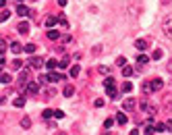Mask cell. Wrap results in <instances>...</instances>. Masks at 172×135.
<instances>
[{"label": "cell", "mask_w": 172, "mask_h": 135, "mask_svg": "<svg viewBox=\"0 0 172 135\" xmlns=\"http://www.w3.org/2000/svg\"><path fill=\"white\" fill-rule=\"evenodd\" d=\"M162 33H164L168 40H172V13L162 19Z\"/></svg>", "instance_id": "1"}, {"label": "cell", "mask_w": 172, "mask_h": 135, "mask_svg": "<svg viewBox=\"0 0 172 135\" xmlns=\"http://www.w3.org/2000/svg\"><path fill=\"white\" fill-rule=\"evenodd\" d=\"M139 108H141L143 112H147V117H152V119H154V115H156V108H154L149 102H147V100H143V102L139 104Z\"/></svg>", "instance_id": "2"}, {"label": "cell", "mask_w": 172, "mask_h": 135, "mask_svg": "<svg viewBox=\"0 0 172 135\" xmlns=\"http://www.w3.org/2000/svg\"><path fill=\"white\" fill-rule=\"evenodd\" d=\"M29 64H31V69H42V66H44V60H42L39 56H33V58H29Z\"/></svg>", "instance_id": "3"}, {"label": "cell", "mask_w": 172, "mask_h": 135, "mask_svg": "<svg viewBox=\"0 0 172 135\" xmlns=\"http://www.w3.org/2000/svg\"><path fill=\"white\" fill-rule=\"evenodd\" d=\"M17 31L19 33H29V23L27 21H21V23L17 25Z\"/></svg>", "instance_id": "4"}, {"label": "cell", "mask_w": 172, "mask_h": 135, "mask_svg": "<svg viewBox=\"0 0 172 135\" xmlns=\"http://www.w3.org/2000/svg\"><path fill=\"white\" fill-rule=\"evenodd\" d=\"M17 15H21V17H29L31 13H29V8H27L25 4H19V6H17Z\"/></svg>", "instance_id": "5"}, {"label": "cell", "mask_w": 172, "mask_h": 135, "mask_svg": "<svg viewBox=\"0 0 172 135\" xmlns=\"http://www.w3.org/2000/svg\"><path fill=\"white\" fill-rule=\"evenodd\" d=\"M106 94H108V98H112V100H118V92H116V87H114V85L106 87Z\"/></svg>", "instance_id": "6"}, {"label": "cell", "mask_w": 172, "mask_h": 135, "mask_svg": "<svg viewBox=\"0 0 172 135\" xmlns=\"http://www.w3.org/2000/svg\"><path fill=\"white\" fill-rule=\"evenodd\" d=\"M73 94H75V87H73L70 83H68V85H64V89H62V96H64V98H70Z\"/></svg>", "instance_id": "7"}, {"label": "cell", "mask_w": 172, "mask_h": 135, "mask_svg": "<svg viewBox=\"0 0 172 135\" xmlns=\"http://www.w3.org/2000/svg\"><path fill=\"white\" fill-rule=\"evenodd\" d=\"M162 87H164V81L162 79H154L152 81V89H154V92H160Z\"/></svg>", "instance_id": "8"}, {"label": "cell", "mask_w": 172, "mask_h": 135, "mask_svg": "<svg viewBox=\"0 0 172 135\" xmlns=\"http://www.w3.org/2000/svg\"><path fill=\"white\" fill-rule=\"evenodd\" d=\"M13 106H15V108H23V106H25V98H23V96L15 98V100H13Z\"/></svg>", "instance_id": "9"}, {"label": "cell", "mask_w": 172, "mask_h": 135, "mask_svg": "<svg viewBox=\"0 0 172 135\" xmlns=\"http://www.w3.org/2000/svg\"><path fill=\"white\" fill-rule=\"evenodd\" d=\"M116 123L118 125H127V115L125 112H116Z\"/></svg>", "instance_id": "10"}, {"label": "cell", "mask_w": 172, "mask_h": 135, "mask_svg": "<svg viewBox=\"0 0 172 135\" xmlns=\"http://www.w3.org/2000/svg\"><path fill=\"white\" fill-rule=\"evenodd\" d=\"M48 37H50L52 42H56V40H60V31H56V29L50 27V31H48Z\"/></svg>", "instance_id": "11"}, {"label": "cell", "mask_w": 172, "mask_h": 135, "mask_svg": "<svg viewBox=\"0 0 172 135\" xmlns=\"http://www.w3.org/2000/svg\"><path fill=\"white\" fill-rule=\"evenodd\" d=\"M137 104H135V100L133 98H129V100H125V104H122V108H125V110H133Z\"/></svg>", "instance_id": "12"}, {"label": "cell", "mask_w": 172, "mask_h": 135, "mask_svg": "<svg viewBox=\"0 0 172 135\" xmlns=\"http://www.w3.org/2000/svg\"><path fill=\"white\" fill-rule=\"evenodd\" d=\"M11 50H13L15 54H19L21 50H25V46H21V44H19V42H13V44H11Z\"/></svg>", "instance_id": "13"}, {"label": "cell", "mask_w": 172, "mask_h": 135, "mask_svg": "<svg viewBox=\"0 0 172 135\" xmlns=\"http://www.w3.org/2000/svg\"><path fill=\"white\" fill-rule=\"evenodd\" d=\"M135 48H137L139 52H143V50L147 48V42H145V40H137V42H135Z\"/></svg>", "instance_id": "14"}, {"label": "cell", "mask_w": 172, "mask_h": 135, "mask_svg": "<svg viewBox=\"0 0 172 135\" xmlns=\"http://www.w3.org/2000/svg\"><path fill=\"white\" fill-rule=\"evenodd\" d=\"M58 23V17H46V27H54Z\"/></svg>", "instance_id": "15"}, {"label": "cell", "mask_w": 172, "mask_h": 135, "mask_svg": "<svg viewBox=\"0 0 172 135\" xmlns=\"http://www.w3.org/2000/svg\"><path fill=\"white\" fill-rule=\"evenodd\" d=\"M56 66H58V62H56L54 58H50V60H46V69H48V71H54Z\"/></svg>", "instance_id": "16"}, {"label": "cell", "mask_w": 172, "mask_h": 135, "mask_svg": "<svg viewBox=\"0 0 172 135\" xmlns=\"http://www.w3.org/2000/svg\"><path fill=\"white\" fill-rule=\"evenodd\" d=\"M149 60H152V56H147V54H139V56H137V62H139V64H147Z\"/></svg>", "instance_id": "17"}, {"label": "cell", "mask_w": 172, "mask_h": 135, "mask_svg": "<svg viewBox=\"0 0 172 135\" xmlns=\"http://www.w3.org/2000/svg\"><path fill=\"white\" fill-rule=\"evenodd\" d=\"M122 92H125V94H131V92H133V83H131V81H125V83H122Z\"/></svg>", "instance_id": "18"}, {"label": "cell", "mask_w": 172, "mask_h": 135, "mask_svg": "<svg viewBox=\"0 0 172 135\" xmlns=\"http://www.w3.org/2000/svg\"><path fill=\"white\" fill-rule=\"evenodd\" d=\"M37 83H39V81H37ZM37 83L29 81V83H27V92H31V94H37Z\"/></svg>", "instance_id": "19"}, {"label": "cell", "mask_w": 172, "mask_h": 135, "mask_svg": "<svg viewBox=\"0 0 172 135\" xmlns=\"http://www.w3.org/2000/svg\"><path fill=\"white\" fill-rule=\"evenodd\" d=\"M131 75H133V69H131V66H127V64H125V66H122V77H127V79H129Z\"/></svg>", "instance_id": "20"}, {"label": "cell", "mask_w": 172, "mask_h": 135, "mask_svg": "<svg viewBox=\"0 0 172 135\" xmlns=\"http://www.w3.org/2000/svg\"><path fill=\"white\" fill-rule=\"evenodd\" d=\"M141 89H143V94H149V92H154V89H152V83H147V81H143Z\"/></svg>", "instance_id": "21"}, {"label": "cell", "mask_w": 172, "mask_h": 135, "mask_svg": "<svg viewBox=\"0 0 172 135\" xmlns=\"http://www.w3.org/2000/svg\"><path fill=\"white\" fill-rule=\"evenodd\" d=\"M79 73H81V66H79V64H75V66L70 69V77H79Z\"/></svg>", "instance_id": "22"}, {"label": "cell", "mask_w": 172, "mask_h": 135, "mask_svg": "<svg viewBox=\"0 0 172 135\" xmlns=\"http://www.w3.org/2000/svg\"><path fill=\"white\" fill-rule=\"evenodd\" d=\"M154 129H156V133H164V131H166L168 127H166V123H158V125H156Z\"/></svg>", "instance_id": "23"}, {"label": "cell", "mask_w": 172, "mask_h": 135, "mask_svg": "<svg viewBox=\"0 0 172 135\" xmlns=\"http://www.w3.org/2000/svg\"><path fill=\"white\" fill-rule=\"evenodd\" d=\"M21 127H23V129H29V127H31V119H29V117H25V119L21 121Z\"/></svg>", "instance_id": "24"}, {"label": "cell", "mask_w": 172, "mask_h": 135, "mask_svg": "<svg viewBox=\"0 0 172 135\" xmlns=\"http://www.w3.org/2000/svg\"><path fill=\"white\" fill-rule=\"evenodd\" d=\"M125 64H127V58H125V56H118V58H116V66H120V69H122Z\"/></svg>", "instance_id": "25"}, {"label": "cell", "mask_w": 172, "mask_h": 135, "mask_svg": "<svg viewBox=\"0 0 172 135\" xmlns=\"http://www.w3.org/2000/svg\"><path fill=\"white\" fill-rule=\"evenodd\" d=\"M42 117H44V121H48L50 117H54V110H44V112H42Z\"/></svg>", "instance_id": "26"}, {"label": "cell", "mask_w": 172, "mask_h": 135, "mask_svg": "<svg viewBox=\"0 0 172 135\" xmlns=\"http://www.w3.org/2000/svg\"><path fill=\"white\" fill-rule=\"evenodd\" d=\"M58 66H60V69H66V66H68V56H62V60L58 62Z\"/></svg>", "instance_id": "27"}, {"label": "cell", "mask_w": 172, "mask_h": 135, "mask_svg": "<svg viewBox=\"0 0 172 135\" xmlns=\"http://www.w3.org/2000/svg\"><path fill=\"white\" fill-rule=\"evenodd\" d=\"M25 52H27V54H33V52H35V44H27V46H25Z\"/></svg>", "instance_id": "28"}, {"label": "cell", "mask_w": 172, "mask_h": 135, "mask_svg": "<svg viewBox=\"0 0 172 135\" xmlns=\"http://www.w3.org/2000/svg\"><path fill=\"white\" fill-rule=\"evenodd\" d=\"M37 81H39V85H46L48 81H50V77H48V75H39V79H37Z\"/></svg>", "instance_id": "29"}, {"label": "cell", "mask_w": 172, "mask_h": 135, "mask_svg": "<svg viewBox=\"0 0 172 135\" xmlns=\"http://www.w3.org/2000/svg\"><path fill=\"white\" fill-rule=\"evenodd\" d=\"M110 85H114V77H106L104 79V87H110Z\"/></svg>", "instance_id": "30"}, {"label": "cell", "mask_w": 172, "mask_h": 135, "mask_svg": "<svg viewBox=\"0 0 172 135\" xmlns=\"http://www.w3.org/2000/svg\"><path fill=\"white\" fill-rule=\"evenodd\" d=\"M97 71H100L102 75H108V73H110V66H106V64H102V66H100V69H97Z\"/></svg>", "instance_id": "31"}, {"label": "cell", "mask_w": 172, "mask_h": 135, "mask_svg": "<svg viewBox=\"0 0 172 135\" xmlns=\"http://www.w3.org/2000/svg\"><path fill=\"white\" fill-rule=\"evenodd\" d=\"M21 66H23L21 60H13V69H15V71H21Z\"/></svg>", "instance_id": "32"}, {"label": "cell", "mask_w": 172, "mask_h": 135, "mask_svg": "<svg viewBox=\"0 0 172 135\" xmlns=\"http://www.w3.org/2000/svg\"><path fill=\"white\" fill-rule=\"evenodd\" d=\"M11 81H13V77L8 73H2V83H11Z\"/></svg>", "instance_id": "33"}, {"label": "cell", "mask_w": 172, "mask_h": 135, "mask_svg": "<svg viewBox=\"0 0 172 135\" xmlns=\"http://www.w3.org/2000/svg\"><path fill=\"white\" fill-rule=\"evenodd\" d=\"M112 125H114V119H106L104 121V129H110Z\"/></svg>", "instance_id": "34"}, {"label": "cell", "mask_w": 172, "mask_h": 135, "mask_svg": "<svg viewBox=\"0 0 172 135\" xmlns=\"http://www.w3.org/2000/svg\"><path fill=\"white\" fill-rule=\"evenodd\" d=\"M152 58H154V60H158V58H162V50H154V54H152Z\"/></svg>", "instance_id": "35"}, {"label": "cell", "mask_w": 172, "mask_h": 135, "mask_svg": "<svg viewBox=\"0 0 172 135\" xmlns=\"http://www.w3.org/2000/svg\"><path fill=\"white\" fill-rule=\"evenodd\" d=\"M8 17H11V13H8V11L4 8V11H2V15H0V19H2V21H6Z\"/></svg>", "instance_id": "36"}, {"label": "cell", "mask_w": 172, "mask_h": 135, "mask_svg": "<svg viewBox=\"0 0 172 135\" xmlns=\"http://www.w3.org/2000/svg\"><path fill=\"white\" fill-rule=\"evenodd\" d=\"M54 117H56V119H62L64 112H62V110H54Z\"/></svg>", "instance_id": "37"}, {"label": "cell", "mask_w": 172, "mask_h": 135, "mask_svg": "<svg viewBox=\"0 0 172 135\" xmlns=\"http://www.w3.org/2000/svg\"><path fill=\"white\" fill-rule=\"evenodd\" d=\"M93 104H95V108H102V106H104V100H95Z\"/></svg>", "instance_id": "38"}, {"label": "cell", "mask_w": 172, "mask_h": 135, "mask_svg": "<svg viewBox=\"0 0 172 135\" xmlns=\"http://www.w3.org/2000/svg\"><path fill=\"white\" fill-rule=\"evenodd\" d=\"M62 42H64V44H68V42H70V35H68V33H66V35H62Z\"/></svg>", "instance_id": "39"}, {"label": "cell", "mask_w": 172, "mask_h": 135, "mask_svg": "<svg viewBox=\"0 0 172 135\" xmlns=\"http://www.w3.org/2000/svg\"><path fill=\"white\" fill-rule=\"evenodd\" d=\"M66 2H68V0H58V4H60V6H66Z\"/></svg>", "instance_id": "40"}, {"label": "cell", "mask_w": 172, "mask_h": 135, "mask_svg": "<svg viewBox=\"0 0 172 135\" xmlns=\"http://www.w3.org/2000/svg\"><path fill=\"white\" fill-rule=\"evenodd\" d=\"M168 69H170V71H172V60H170V64H168Z\"/></svg>", "instance_id": "41"}, {"label": "cell", "mask_w": 172, "mask_h": 135, "mask_svg": "<svg viewBox=\"0 0 172 135\" xmlns=\"http://www.w3.org/2000/svg\"><path fill=\"white\" fill-rule=\"evenodd\" d=\"M17 2H23V0H17Z\"/></svg>", "instance_id": "42"}]
</instances>
